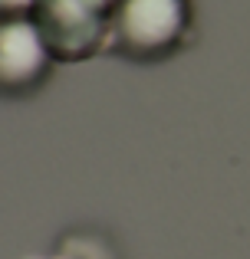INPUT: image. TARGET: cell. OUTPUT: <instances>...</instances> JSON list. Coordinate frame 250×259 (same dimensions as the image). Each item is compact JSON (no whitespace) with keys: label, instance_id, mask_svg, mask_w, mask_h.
<instances>
[{"label":"cell","instance_id":"cell-3","mask_svg":"<svg viewBox=\"0 0 250 259\" xmlns=\"http://www.w3.org/2000/svg\"><path fill=\"white\" fill-rule=\"evenodd\" d=\"M53 53L30 17L0 23V95H26L50 76Z\"/></svg>","mask_w":250,"mask_h":259},{"label":"cell","instance_id":"cell-5","mask_svg":"<svg viewBox=\"0 0 250 259\" xmlns=\"http://www.w3.org/2000/svg\"><path fill=\"white\" fill-rule=\"evenodd\" d=\"M37 259H63V256H37Z\"/></svg>","mask_w":250,"mask_h":259},{"label":"cell","instance_id":"cell-1","mask_svg":"<svg viewBox=\"0 0 250 259\" xmlns=\"http://www.w3.org/2000/svg\"><path fill=\"white\" fill-rule=\"evenodd\" d=\"M119 0H33L30 20L56 63H83L112 46Z\"/></svg>","mask_w":250,"mask_h":259},{"label":"cell","instance_id":"cell-2","mask_svg":"<svg viewBox=\"0 0 250 259\" xmlns=\"http://www.w3.org/2000/svg\"><path fill=\"white\" fill-rule=\"evenodd\" d=\"M191 4L188 0H119L112 46L128 59H165L188 39Z\"/></svg>","mask_w":250,"mask_h":259},{"label":"cell","instance_id":"cell-4","mask_svg":"<svg viewBox=\"0 0 250 259\" xmlns=\"http://www.w3.org/2000/svg\"><path fill=\"white\" fill-rule=\"evenodd\" d=\"M33 7V0H0V23L13 17H26Z\"/></svg>","mask_w":250,"mask_h":259}]
</instances>
